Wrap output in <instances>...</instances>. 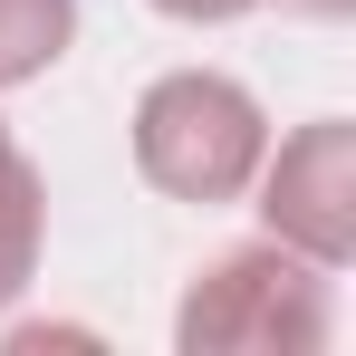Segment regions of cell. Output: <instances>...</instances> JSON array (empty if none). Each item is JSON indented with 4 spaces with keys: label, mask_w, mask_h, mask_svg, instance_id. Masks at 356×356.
Here are the masks:
<instances>
[{
    "label": "cell",
    "mask_w": 356,
    "mask_h": 356,
    "mask_svg": "<svg viewBox=\"0 0 356 356\" xmlns=\"http://www.w3.org/2000/svg\"><path fill=\"white\" fill-rule=\"evenodd\" d=\"M260 154H270V116L222 67H174V77H154L135 97V164L174 202H202V212L241 202Z\"/></svg>",
    "instance_id": "obj_1"
},
{
    "label": "cell",
    "mask_w": 356,
    "mask_h": 356,
    "mask_svg": "<svg viewBox=\"0 0 356 356\" xmlns=\"http://www.w3.org/2000/svg\"><path fill=\"white\" fill-rule=\"evenodd\" d=\"M183 356H308L327 347V270L298 260L289 241L222 250L174 308Z\"/></svg>",
    "instance_id": "obj_2"
},
{
    "label": "cell",
    "mask_w": 356,
    "mask_h": 356,
    "mask_svg": "<svg viewBox=\"0 0 356 356\" xmlns=\"http://www.w3.org/2000/svg\"><path fill=\"white\" fill-rule=\"evenodd\" d=\"M250 183H260L270 241H289L298 260H318V270H347L356 260V125L347 116L298 125L280 154H260Z\"/></svg>",
    "instance_id": "obj_3"
},
{
    "label": "cell",
    "mask_w": 356,
    "mask_h": 356,
    "mask_svg": "<svg viewBox=\"0 0 356 356\" xmlns=\"http://www.w3.org/2000/svg\"><path fill=\"white\" fill-rule=\"evenodd\" d=\"M39 241H49V193H39V164L19 145H0V308L39 280Z\"/></svg>",
    "instance_id": "obj_4"
},
{
    "label": "cell",
    "mask_w": 356,
    "mask_h": 356,
    "mask_svg": "<svg viewBox=\"0 0 356 356\" xmlns=\"http://www.w3.org/2000/svg\"><path fill=\"white\" fill-rule=\"evenodd\" d=\"M77 39V0H0V87L49 77Z\"/></svg>",
    "instance_id": "obj_5"
},
{
    "label": "cell",
    "mask_w": 356,
    "mask_h": 356,
    "mask_svg": "<svg viewBox=\"0 0 356 356\" xmlns=\"http://www.w3.org/2000/svg\"><path fill=\"white\" fill-rule=\"evenodd\" d=\"M154 10H164V19H193V29H202V19H241L250 0H154Z\"/></svg>",
    "instance_id": "obj_6"
},
{
    "label": "cell",
    "mask_w": 356,
    "mask_h": 356,
    "mask_svg": "<svg viewBox=\"0 0 356 356\" xmlns=\"http://www.w3.org/2000/svg\"><path fill=\"white\" fill-rule=\"evenodd\" d=\"M298 10H327V19H337V10H347V0H298Z\"/></svg>",
    "instance_id": "obj_7"
},
{
    "label": "cell",
    "mask_w": 356,
    "mask_h": 356,
    "mask_svg": "<svg viewBox=\"0 0 356 356\" xmlns=\"http://www.w3.org/2000/svg\"><path fill=\"white\" fill-rule=\"evenodd\" d=\"M0 145H10V135H0Z\"/></svg>",
    "instance_id": "obj_8"
}]
</instances>
